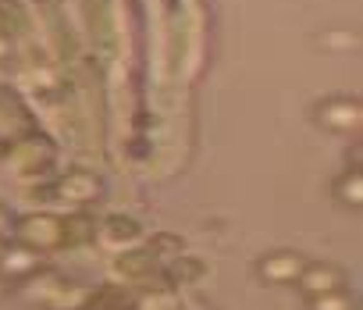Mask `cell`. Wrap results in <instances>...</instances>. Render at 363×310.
<instances>
[{
	"instance_id": "17",
	"label": "cell",
	"mask_w": 363,
	"mask_h": 310,
	"mask_svg": "<svg viewBox=\"0 0 363 310\" xmlns=\"http://www.w3.org/2000/svg\"><path fill=\"white\" fill-rule=\"evenodd\" d=\"M146 246L160 257V264H167V260H174V257L182 253V239H178V236H167V232H157Z\"/></svg>"
},
{
	"instance_id": "3",
	"label": "cell",
	"mask_w": 363,
	"mask_h": 310,
	"mask_svg": "<svg viewBox=\"0 0 363 310\" xmlns=\"http://www.w3.org/2000/svg\"><path fill=\"white\" fill-rule=\"evenodd\" d=\"M33 200L43 204H57V207H93L104 196V179L89 168H68L65 175H57L54 182H43L40 189L29 193Z\"/></svg>"
},
{
	"instance_id": "6",
	"label": "cell",
	"mask_w": 363,
	"mask_h": 310,
	"mask_svg": "<svg viewBox=\"0 0 363 310\" xmlns=\"http://www.w3.org/2000/svg\"><path fill=\"white\" fill-rule=\"evenodd\" d=\"M114 275L125 282H153V278H164V264L150 246H125L114 257Z\"/></svg>"
},
{
	"instance_id": "11",
	"label": "cell",
	"mask_w": 363,
	"mask_h": 310,
	"mask_svg": "<svg viewBox=\"0 0 363 310\" xmlns=\"http://www.w3.org/2000/svg\"><path fill=\"white\" fill-rule=\"evenodd\" d=\"M0 125L11 128L15 135H22V132L36 128L29 104H26V100H22L15 89H11V86H4V82H0Z\"/></svg>"
},
{
	"instance_id": "12",
	"label": "cell",
	"mask_w": 363,
	"mask_h": 310,
	"mask_svg": "<svg viewBox=\"0 0 363 310\" xmlns=\"http://www.w3.org/2000/svg\"><path fill=\"white\" fill-rule=\"evenodd\" d=\"M61 225H65V246H89L96 239V214H89L86 207L65 214Z\"/></svg>"
},
{
	"instance_id": "5",
	"label": "cell",
	"mask_w": 363,
	"mask_h": 310,
	"mask_svg": "<svg viewBox=\"0 0 363 310\" xmlns=\"http://www.w3.org/2000/svg\"><path fill=\"white\" fill-rule=\"evenodd\" d=\"M310 118L324 128V132H359V121H363V107H359V96H324L313 104Z\"/></svg>"
},
{
	"instance_id": "14",
	"label": "cell",
	"mask_w": 363,
	"mask_h": 310,
	"mask_svg": "<svg viewBox=\"0 0 363 310\" xmlns=\"http://www.w3.org/2000/svg\"><path fill=\"white\" fill-rule=\"evenodd\" d=\"M203 271H207V264L203 260H196V257H174V260H167L164 264V275H167V282H200L203 278Z\"/></svg>"
},
{
	"instance_id": "16",
	"label": "cell",
	"mask_w": 363,
	"mask_h": 310,
	"mask_svg": "<svg viewBox=\"0 0 363 310\" xmlns=\"http://www.w3.org/2000/svg\"><path fill=\"white\" fill-rule=\"evenodd\" d=\"M82 310H132V299L118 289H100V292L89 296V303Z\"/></svg>"
},
{
	"instance_id": "13",
	"label": "cell",
	"mask_w": 363,
	"mask_h": 310,
	"mask_svg": "<svg viewBox=\"0 0 363 310\" xmlns=\"http://www.w3.org/2000/svg\"><path fill=\"white\" fill-rule=\"evenodd\" d=\"M335 200L352 214L363 211V172H359V165H352L349 172H342L335 179Z\"/></svg>"
},
{
	"instance_id": "15",
	"label": "cell",
	"mask_w": 363,
	"mask_h": 310,
	"mask_svg": "<svg viewBox=\"0 0 363 310\" xmlns=\"http://www.w3.org/2000/svg\"><path fill=\"white\" fill-rule=\"evenodd\" d=\"M310 310H356V296L349 289H335V292H320L306 299Z\"/></svg>"
},
{
	"instance_id": "8",
	"label": "cell",
	"mask_w": 363,
	"mask_h": 310,
	"mask_svg": "<svg viewBox=\"0 0 363 310\" xmlns=\"http://www.w3.org/2000/svg\"><path fill=\"white\" fill-rule=\"evenodd\" d=\"M296 289L310 299V296H320V292H335V289H345V271L331 260H306L299 278H296Z\"/></svg>"
},
{
	"instance_id": "4",
	"label": "cell",
	"mask_w": 363,
	"mask_h": 310,
	"mask_svg": "<svg viewBox=\"0 0 363 310\" xmlns=\"http://www.w3.org/2000/svg\"><path fill=\"white\" fill-rule=\"evenodd\" d=\"M11 239L36 250V253H50V250H61L65 246V225H61V214L54 211H29L22 218L11 221Z\"/></svg>"
},
{
	"instance_id": "18",
	"label": "cell",
	"mask_w": 363,
	"mask_h": 310,
	"mask_svg": "<svg viewBox=\"0 0 363 310\" xmlns=\"http://www.w3.org/2000/svg\"><path fill=\"white\" fill-rule=\"evenodd\" d=\"M8 228H11V211L0 204V236H8Z\"/></svg>"
},
{
	"instance_id": "9",
	"label": "cell",
	"mask_w": 363,
	"mask_h": 310,
	"mask_svg": "<svg viewBox=\"0 0 363 310\" xmlns=\"http://www.w3.org/2000/svg\"><path fill=\"white\" fill-rule=\"evenodd\" d=\"M43 267L40 253L22 246V243H4V250H0V275H4L8 282H26L29 275H36Z\"/></svg>"
},
{
	"instance_id": "7",
	"label": "cell",
	"mask_w": 363,
	"mask_h": 310,
	"mask_svg": "<svg viewBox=\"0 0 363 310\" xmlns=\"http://www.w3.org/2000/svg\"><path fill=\"white\" fill-rule=\"evenodd\" d=\"M306 257L299 250H271L257 260V275L264 285H296Z\"/></svg>"
},
{
	"instance_id": "20",
	"label": "cell",
	"mask_w": 363,
	"mask_h": 310,
	"mask_svg": "<svg viewBox=\"0 0 363 310\" xmlns=\"http://www.w3.org/2000/svg\"><path fill=\"white\" fill-rule=\"evenodd\" d=\"M4 243H8V236H0V250H4Z\"/></svg>"
},
{
	"instance_id": "1",
	"label": "cell",
	"mask_w": 363,
	"mask_h": 310,
	"mask_svg": "<svg viewBox=\"0 0 363 310\" xmlns=\"http://www.w3.org/2000/svg\"><path fill=\"white\" fill-rule=\"evenodd\" d=\"M22 289H26L29 303H36L43 310H82L89 303V296H93V289L65 278L54 267H40L36 275H29L22 282Z\"/></svg>"
},
{
	"instance_id": "2",
	"label": "cell",
	"mask_w": 363,
	"mask_h": 310,
	"mask_svg": "<svg viewBox=\"0 0 363 310\" xmlns=\"http://www.w3.org/2000/svg\"><path fill=\"white\" fill-rule=\"evenodd\" d=\"M54 157H57V143L43 128H29L4 146V165L18 179H43L54 168Z\"/></svg>"
},
{
	"instance_id": "19",
	"label": "cell",
	"mask_w": 363,
	"mask_h": 310,
	"mask_svg": "<svg viewBox=\"0 0 363 310\" xmlns=\"http://www.w3.org/2000/svg\"><path fill=\"white\" fill-rule=\"evenodd\" d=\"M8 289H11V282H8V278H4V275H0V296H4V292H8Z\"/></svg>"
},
{
	"instance_id": "10",
	"label": "cell",
	"mask_w": 363,
	"mask_h": 310,
	"mask_svg": "<svg viewBox=\"0 0 363 310\" xmlns=\"http://www.w3.org/2000/svg\"><path fill=\"white\" fill-rule=\"evenodd\" d=\"M143 236V225L128 214H107L104 221H96V239L111 250H125Z\"/></svg>"
}]
</instances>
